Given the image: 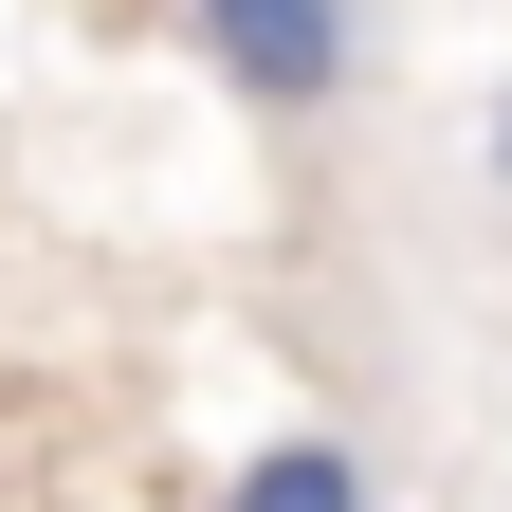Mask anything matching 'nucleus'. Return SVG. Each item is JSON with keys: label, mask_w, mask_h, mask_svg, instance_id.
<instances>
[{"label": "nucleus", "mask_w": 512, "mask_h": 512, "mask_svg": "<svg viewBox=\"0 0 512 512\" xmlns=\"http://www.w3.org/2000/svg\"><path fill=\"white\" fill-rule=\"evenodd\" d=\"M183 37H202L220 92L275 110V128H311V110L348 92V0H183Z\"/></svg>", "instance_id": "obj_1"}, {"label": "nucleus", "mask_w": 512, "mask_h": 512, "mask_svg": "<svg viewBox=\"0 0 512 512\" xmlns=\"http://www.w3.org/2000/svg\"><path fill=\"white\" fill-rule=\"evenodd\" d=\"M220 512H366V458L348 439H275V458H238Z\"/></svg>", "instance_id": "obj_2"}, {"label": "nucleus", "mask_w": 512, "mask_h": 512, "mask_svg": "<svg viewBox=\"0 0 512 512\" xmlns=\"http://www.w3.org/2000/svg\"><path fill=\"white\" fill-rule=\"evenodd\" d=\"M494 183H512V110H494Z\"/></svg>", "instance_id": "obj_3"}]
</instances>
